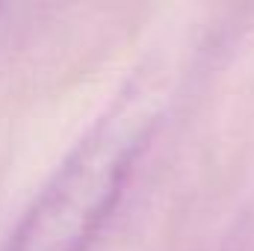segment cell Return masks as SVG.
<instances>
[{
    "label": "cell",
    "instance_id": "cell-1",
    "mask_svg": "<svg viewBox=\"0 0 254 251\" xmlns=\"http://www.w3.org/2000/svg\"><path fill=\"white\" fill-rule=\"evenodd\" d=\"M163 86L136 71L18 216L0 251H89L163 122Z\"/></svg>",
    "mask_w": 254,
    "mask_h": 251
}]
</instances>
